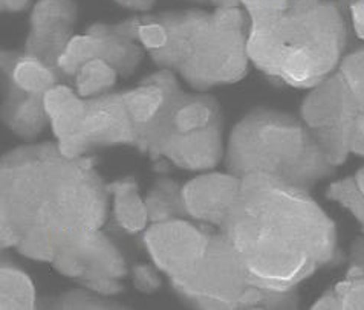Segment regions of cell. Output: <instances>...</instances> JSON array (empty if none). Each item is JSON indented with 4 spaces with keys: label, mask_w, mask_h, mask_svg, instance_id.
Segmentation results:
<instances>
[{
    "label": "cell",
    "mask_w": 364,
    "mask_h": 310,
    "mask_svg": "<svg viewBox=\"0 0 364 310\" xmlns=\"http://www.w3.org/2000/svg\"><path fill=\"white\" fill-rule=\"evenodd\" d=\"M220 231L236 248L256 282L274 291H291L320 269L346 260L333 220L306 189L252 173Z\"/></svg>",
    "instance_id": "6da1fadb"
},
{
    "label": "cell",
    "mask_w": 364,
    "mask_h": 310,
    "mask_svg": "<svg viewBox=\"0 0 364 310\" xmlns=\"http://www.w3.org/2000/svg\"><path fill=\"white\" fill-rule=\"evenodd\" d=\"M49 126L62 152L74 143L83 123L86 99L66 84H57L45 95Z\"/></svg>",
    "instance_id": "ac0fdd59"
},
{
    "label": "cell",
    "mask_w": 364,
    "mask_h": 310,
    "mask_svg": "<svg viewBox=\"0 0 364 310\" xmlns=\"http://www.w3.org/2000/svg\"><path fill=\"white\" fill-rule=\"evenodd\" d=\"M181 92L176 74L168 69H159L134 89L123 92L124 106L136 133L135 148L139 153L147 155L151 139Z\"/></svg>",
    "instance_id": "4fadbf2b"
},
{
    "label": "cell",
    "mask_w": 364,
    "mask_h": 310,
    "mask_svg": "<svg viewBox=\"0 0 364 310\" xmlns=\"http://www.w3.org/2000/svg\"><path fill=\"white\" fill-rule=\"evenodd\" d=\"M143 14L118 23H95L83 35H74L58 62L65 79H74L78 69L90 60H105L119 77H130L139 66L146 49L138 42V29Z\"/></svg>",
    "instance_id": "ba28073f"
},
{
    "label": "cell",
    "mask_w": 364,
    "mask_h": 310,
    "mask_svg": "<svg viewBox=\"0 0 364 310\" xmlns=\"http://www.w3.org/2000/svg\"><path fill=\"white\" fill-rule=\"evenodd\" d=\"M90 156L68 157L57 143L20 145L0 164V246L18 245L36 225L57 233L101 229L109 189Z\"/></svg>",
    "instance_id": "7a4b0ae2"
},
{
    "label": "cell",
    "mask_w": 364,
    "mask_h": 310,
    "mask_svg": "<svg viewBox=\"0 0 364 310\" xmlns=\"http://www.w3.org/2000/svg\"><path fill=\"white\" fill-rule=\"evenodd\" d=\"M77 14L74 0H38L29 14V31L22 52L60 72L58 62L74 37Z\"/></svg>",
    "instance_id": "7c38bea8"
},
{
    "label": "cell",
    "mask_w": 364,
    "mask_h": 310,
    "mask_svg": "<svg viewBox=\"0 0 364 310\" xmlns=\"http://www.w3.org/2000/svg\"><path fill=\"white\" fill-rule=\"evenodd\" d=\"M326 199L346 209L357 220L364 234V192L355 181V176H349L341 181L332 182L326 188Z\"/></svg>",
    "instance_id": "d4e9b609"
},
{
    "label": "cell",
    "mask_w": 364,
    "mask_h": 310,
    "mask_svg": "<svg viewBox=\"0 0 364 310\" xmlns=\"http://www.w3.org/2000/svg\"><path fill=\"white\" fill-rule=\"evenodd\" d=\"M211 233L191 218H173L146 228L143 242L158 271L167 275L170 283H178L196 271L207 253Z\"/></svg>",
    "instance_id": "30bf717a"
},
{
    "label": "cell",
    "mask_w": 364,
    "mask_h": 310,
    "mask_svg": "<svg viewBox=\"0 0 364 310\" xmlns=\"http://www.w3.org/2000/svg\"><path fill=\"white\" fill-rule=\"evenodd\" d=\"M224 159L228 172L239 177L264 173L306 192L337 170L301 119L267 107L252 109L239 119Z\"/></svg>",
    "instance_id": "277c9868"
},
{
    "label": "cell",
    "mask_w": 364,
    "mask_h": 310,
    "mask_svg": "<svg viewBox=\"0 0 364 310\" xmlns=\"http://www.w3.org/2000/svg\"><path fill=\"white\" fill-rule=\"evenodd\" d=\"M151 161L166 157L168 162L188 172H210L225 156L224 124L193 133L161 138L150 147Z\"/></svg>",
    "instance_id": "9a60e30c"
},
{
    "label": "cell",
    "mask_w": 364,
    "mask_h": 310,
    "mask_svg": "<svg viewBox=\"0 0 364 310\" xmlns=\"http://www.w3.org/2000/svg\"><path fill=\"white\" fill-rule=\"evenodd\" d=\"M0 69L6 71L22 91L34 95H46L49 89L60 84L65 77L40 60L18 51H2Z\"/></svg>",
    "instance_id": "d6986e66"
},
{
    "label": "cell",
    "mask_w": 364,
    "mask_h": 310,
    "mask_svg": "<svg viewBox=\"0 0 364 310\" xmlns=\"http://www.w3.org/2000/svg\"><path fill=\"white\" fill-rule=\"evenodd\" d=\"M0 309H37V294L33 279L13 262H8L5 257L0 265Z\"/></svg>",
    "instance_id": "44dd1931"
},
{
    "label": "cell",
    "mask_w": 364,
    "mask_h": 310,
    "mask_svg": "<svg viewBox=\"0 0 364 310\" xmlns=\"http://www.w3.org/2000/svg\"><path fill=\"white\" fill-rule=\"evenodd\" d=\"M353 29L360 38L364 40V0H355L350 6Z\"/></svg>",
    "instance_id": "d590c367"
},
{
    "label": "cell",
    "mask_w": 364,
    "mask_h": 310,
    "mask_svg": "<svg viewBox=\"0 0 364 310\" xmlns=\"http://www.w3.org/2000/svg\"><path fill=\"white\" fill-rule=\"evenodd\" d=\"M360 132H361V138H363V143H364V114H363L361 121H360Z\"/></svg>",
    "instance_id": "ab89813d"
},
{
    "label": "cell",
    "mask_w": 364,
    "mask_h": 310,
    "mask_svg": "<svg viewBox=\"0 0 364 310\" xmlns=\"http://www.w3.org/2000/svg\"><path fill=\"white\" fill-rule=\"evenodd\" d=\"M50 265L60 275L74 279L80 286L105 278L123 279L129 274L123 254L101 229L54 231Z\"/></svg>",
    "instance_id": "9c48e42d"
},
{
    "label": "cell",
    "mask_w": 364,
    "mask_h": 310,
    "mask_svg": "<svg viewBox=\"0 0 364 310\" xmlns=\"http://www.w3.org/2000/svg\"><path fill=\"white\" fill-rule=\"evenodd\" d=\"M138 42L149 54L166 46L167 29L161 23L158 16L143 14V22H141L138 29Z\"/></svg>",
    "instance_id": "83f0119b"
},
{
    "label": "cell",
    "mask_w": 364,
    "mask_h": 310,
    "mask_svg": "<svg viewBox=\"0 0 364 310\" xmlns=\"http://www.w3.org/2000/svg\"><path fill=\"white\" fill-rule=\"evenodd\" d=\"M346 23L329 0L303 14L283 16L277 79L311 89L337 71L346 48Z\"/></svg>",
    "instance_id": "8992f818"
},
{
    "label": "cell",
    "mask_w": 364,
    "mask_h": 310,
    "mask_svg": "<svg viewBox=\"0 0 364 310\" xmlns=\"http://www.w3.org/2000/svg\"><path fill=\"white\" fill-rule=\"evenodd\" d=\"M158 18L167 29V43L149 54L151 62L179 74L195 91L235 84L248 74V26L240 6L167 11Z\"/></svg>",
    "instance_id": "3957f363"
},
{
    "label": "cell",
    "mask_w": 364,
    "mask_h": 310,
    "mask_svg": "<svg viewBox=\"0 0 364 310\" xmlns=\"http://www.w3.org/2000/svg\"><path fill=\"white\" fill-rule=\"evenodd\" d=\"M171 287L187 306L199 310H291L299 306L297 289L262 287L220 229L211 233L196 271Z\"/></svg>",
    "instance_id": "5b68a950"
},
{
    "label": "cell",
    "mask_w": 364,
    "mask_h": 310,
    "mask_svg": "<svg viewBox=\"0 0 364 310\" xmlns=\"http://www.w3.org/2000/svg\"><path fill=\"white\" fill-rule=\"evenodd\" d=\"M340 2H345V0H340Z\"/></svg>",
    "instance_id": "60d3db41"
},
{
    "label": "cell",
    "mask_w": 364,
    "mask_h": 310,
    "mask_svg": "<svg viewBox=\"0 0 364 310\" xmlns=\"http://www.w3.org/2000/svg\"><path fill=\"white\" fill-rule=\"evenodd\" d=\"M242 189V177L230 172H205L182 185L188 218L220 228L235 206Z\"/></svg>",
    "instance_id": "5bb4252c"
},
{
    "label": "cell",
    "mask_w": 364,
    "mask_h": 310,
    "mask_svg": "<svg viewBox=\"0 0 364 310\" xmlns=\"http://www.w3.org/2000/svg\"><path fill=\"white\" fill-rule=\"evenodd\" d=\"M193 2L213 5L215 8H239V6H242L239 0H193Z\"/></svg>",
    "instance_id": "f35d334b"
},
{
    "label": "cell",
    "mask_w": 364,
    "mask_h": 310,
    "mask_svg": "<svg viewBox=\"0 0 364 310\" xmlns=\"http://www.w3.org/2000/svg\"><path fill=\"white\" fill-rule=\"evenodd\" d=\"M119 74L105 60H90L78 69L74 78L77 94L82 98H94L112 92Z\"/></svg>",
    "instance_id": "603a6c76"
},
{
    "label": "cell",
    "mask_w": 364,
    "mask_h": 310,
    "mask_svg": "<svg viewBox=\"0 0 364 310\" xmlns=\"http://www.w3.org/2000/svg\"><path fill=\"white\" fill-rule=\"evenodd\" d=\"M245 11L251 9H272V11H287L289 0H239Z\"/></svg>",
    "instance_id": "d6a6232c"
},
{
    "label": "cell",
    "mask_w": 364,
    "mask_h": 310,
    "mask_svg": "<svg viewBox=\"0 0 364 310\" xmlns=\"http://www.w3.org/2000/svg\"><path fill=\"white\" fill-rule=\"evenodd\" d=\"M16 251L34 262L50 263L54 258V231L43 225L33 226L20 238Z\"/></svg>",
    "instance_id": "484cf974"
},
{
    "label": "cell",
    "mask_w": 364,
    "mask_h": 310,
    "mask_svg": "<svg viewBox=\"0 0 364 310\" xmlns=\"http://www.w3.org/2000/svg\"><path fill=\"white\" fill-rule=\"evenodd\" d=\"M85 99L86 109L82 127L74 143L62 152L63 155L82 157L98 148L136 147L135 127L124 106L123 92H109Z\"/></svg>",
    "instance_id": "8fae6325"
},
{
    "label": "cell",
    "mask_w": 364,
    "mask_h": 310,
    "mask_svg": "<svg viewBox=\"0 0 364 310\" xmlns=\"http://www.w3.org/2000/svg\"><path fill=\"white\" fill-rule=\"evenodd\" d=\"M337 71L346 82L361 114H364V46L343 57Z\"/></svg>",
    "instance_id": "4316f807"
},
{
    "label": "cell",
    "mask_w": 364,
    "mask_h": 310,
    "mask_svg": "<svg viewBox=\"0 0 364 310\" xmlns=\"http://www.w3.org/2000/svg\"><path fill=\"white\" fill-rule=\"evenodd\" d=\"M45 307L58 310H121L129 309L126 304L115 301L110 297L98 295L86 287L70 289L53 299H49Z\"/></svg>",
    "instance_id": "cb8c5ba5"
},
{
    "label": "cell",
    "mask_w": 364,
    "mask_h": 310,
    "mask_svg": "<svg viewBox=\"0 0 364 310\" xmlns=\"http://www.w3.org/2000/svg\"><path fill=\"white\" fill-rule=\"evenodd\" d=\"M114 197V220L127 234L143 233L149 223L146 202L139 196V187L134 176H127L107 184Z\"/></svg>",
    "instance_id": "ffe728a7"
},
{
    "label": "cell",
    "mask_w": 364,
    "mask_h": 310,
    "mask_svg": "<svg viewBox=\"0 0 364 310\" xmlns=\"http://www.w3.org/2000/svg\"><path fill=\"white\" fill-rule=\"evenodd\" d=\"M130 274H132L134 286L143 294L150 295L159 291L163 286V279H161L155 265H135Z\"/></svg>",
    "instance_id": "f546056e"
},
{
    "label": "cell",
    "mask_w": 364,
    "mask_h": 310,
    "mask_svg": "<svg viewBox=\"0 0 364 310\" xmlns=\"http://www.w3.org/2000/svg\"><path fill=\"white\" fill-rule=\"evenodd\" d=\"M349 267L345 278L364 277V234L352 242L349 253Z\"/></svg>",
    "instance_id": "4dcf8cb0"
},
{
    "label": "cell",
    "mask_w": 364,
    "mask_h": 310,
    "mask_svg": "<svg viewBox=\"0 0 364 310\" xmlns=\"http://www.w3.org/2000/svg\"><path fill=\"white\" fill-rule=\"evenodd\" d=\"M361 116V110L338 71L311 87L300 106V119L336 168L345 164L350 153L364 157Z\"/></svg>",
    "instance_id": "52a82bcc"
},
{
    "label": "cell",
    "mask_w": 364,
    "mask_h": 310,
    "mask_svg": "<svg viewBox=\"0 0 364 310\" xmlns=\"http://www.w3.org/2000/svg\"><path fill=\"white\" fill-rule=\"evenodd\" d=\"M247 13L250 17L247 37V54L250 63L255 65L260 72L277 79L282 25L283 16L287 11L251 9Z\"/></svg>",
    "instance_id": "e0dca14e"
},
{
    "label": "cell",
    "mask_w": 364,
    "mask_h": 310,
    "mask_svg": "<svg viewBox=\"0 0 364 310\" xmlns=\"http://www.w3.org/2000/svg\"><path fill=\"white\" fill-rule=\"evenodd\" d=\"M114 2L121 8L129 9V11L147 14L149 11H151V8L155 6L158 0H114Z\"/></svg>",
    "instance_id": "e575fe53"
},
{
    "label": "cell",
    "mask_w": 364,
    "mask_h": 310,
    "mask_svg": "<svg viewBox=\"0 0 364 310\" xmlns=\"http://www.w3.org/2000/svg\"><path fill=\"white\" fill-rule=\"evenodd\" d=\"M150 223L167 222L173 218H188L182 197V187L171 177H158L146 199Z\"/></svg>",
    "instance_id": "7402d4cb"
},
{
    "label": "cell",
    "mask_w": 364,
    "mask_h": 310,
    "mask_svg": "<svg viewBox=\"0 0 364 310\" xmlns=\"http://www.w3.org/2000/svg\"><path fill=\"white\" fill-rule=\"evenodd\" d=\"M311 309L312 310H343L341 299L336 291V287H332L325 294H321V297L311 306Z\"/></svg>",
    "instance_id": "836d02e7"
},
{
    "label": "cell",
    "mask_w": 364,
    "mask_h": 310,
    "mask_svg": "<svg viewBox=\"0 0 364 310\" xmlns=\"http://www.w3.org/2000/svg\"><path fill=\"white\" fill-rule=\"evenodd\" d=\"M31 4V0H0V8L4 13H20Z\"/></svg>",
    "instance_id": "74e56055"
},
{
    "label": "cell",
    "mask_w": 364,
    "mask_h": 310,
    "mask_svg": "<svg viewBox=\"0 0 364 310\" xmlns=\"http://www.w3.org/2000/svg\"><path fill=\"white\" fill-rule=\"evenodd\" d=\"M2 121L26 143L36 141L49 126L45 95L22 91L6 71H2Z\"/></svg>",
    "instance_id": "2e32d148"
},
{
    "label": "cell",
    "mask_w": 364,
    "mask_h": 310,
    "mask_svg": "<svg viewBox=\"0 0 364 310\" xmlns=\"http://www.w3.org/2000/svg\"><path fill=\"white\" fill-rule=\"evenodd\" d=\"M321 0H289V5L287 13L288 14H303L309 11V9L316 8Z\"/></svg>",
    "instance_id": "8d00e7d4"
},
{
    "label": "cell",
    "mask_w": 364,
    "mask_h": 310,
    "mask_svg": "<svg viewBox=\"0 0 364 310\" xmlns=\"http://www.w3.org/2000/svg\"><path fill=\"white\" fill-rule=\"evenodd\" d=\"M82 286L98 295L110 297V298L115 295H119L121 292H124V284L121 283V279H112V278L97 279V282H89Z\"/></svg>",
    "instance_id": "1f68e13d"
},
{
    "label": "cell",
    "mask_w": 364,
    "mask_h": 310,
    "mask_svg": "<svg viewBox=\"0 0 364 310\" xmlns=\"http://www.w3.org/2000/svg\"><path fill=\"white\" fill-rule=\"evenodd\" d=\"M343 310H364V277L345 278L336 284Z\"/></svg>",
    "instance_id": "f1b7e54d"
}]
</instances>
